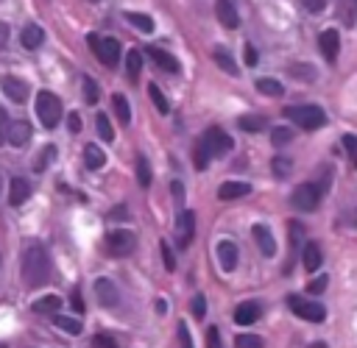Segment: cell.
<instances>
[{
    "instance_id": "cell-14",
    "label": "cell",
    "mask_w": 357,
    "mask_h": 348,
    "mask_svg": "<svg viewBox=\"0 0 357 348\" xmlns=\"http://www.w3.org/2000/svg\"><path fill=\"white\" fill-rule=\"evenodd\" d=\"M215 14H218L220 25L229 28V31H234V28L240 25V17H237V8L231 6V0H218V3H215Z\"/></svg>"
},
{
    "instance_id": "cell-19",
    "label": "cell",
    "mask_w": 357,
    "mask_h": 348,
    "mask_svg": "<svg viewBox=\"0 0 357 348\" xmlns=\"http://www.w3.org/2000/svg\"><path fill=\"white\" fill-rule=\"evenodd\" d=\"M248 192H251V184H245V181H226V184H220L218 198L220 200H234V198H243Z\"/></svg>"
},
{
    "instance_id": "cell-46",
    "label": "cell",
    "mask_w": 357,
    "mask_h": 348,
    "mask_svg": "<svg viewBox=\"0 0 357 348\" xmlns=\"http://www.w3.org/2000/svg\"><path fill=\"white\" fill-rule=\"evenodd\" d=\"M304 3V8L310 11V14H321L324 8H326V0H301Z\"/></svg>"
},
{
    "instance_id": "cell-16",
    "label": "cell",
    "mask_w": 357,
    "mask_h": 348,
    "mask_svg": "<svg viewBox=\"0 0 357 348\" xmlns=\"http://www.w3.org/2000/svg\"><path fill=\"white\" fill-rule=\"evenodd\" d=\"M251 234H254V239H257V245H259V251H262L265 256H273V253H276V239H273V234H271L268 226L257 223V226L251 228Z\"/></svg>"
},
{
    "instance_id": "cell-37",
    "label": "cell",
    "mask_w": 357,
    "mask_h": 348,
    "mask_svg": "<svg viewBox=\"0 0 357 348\" xmlns=\"http://www.w3.org/2000/svg\"><path fill=\"white\" fill-rule=\"evenodd\" d=\"M271 167H273V173H276L279 178H284V175H290V170H293V159H287V156H276V159L271 161Z\"/></svg>"
},
{
    "instance_id": "cell-23",
    "label": "cell",
    "mask_w": 357,
    "mask_h": 348,
    "mask_svg": "<svg viewBox=\"0 0 357 348\" xmlns=\"http://www.w3.org/2000/svg\"><path fill=\"white\" fill-rule=\"evenodd\" d=\"M84 164H86L89 170H100V167L106 164V153H103L98 145H86V148H84Z\"/></svg>"
},
{
    "instance_id": "cell-21",
    "label": "cell",
    "mask_w": 357,
    "mask_h": 348,
    "mask_svg": "<svg viewBox=\"0 0 357 348\" xmlns=\"http://www.w3.org/2000/svg\"><path fill=\"white\" fill-rule=\"evenodd\" d=\"M20 42H22V47L36 50V47L45 42V31H42L39 25H25V28H22V33H20Z\"/></svg>"
},
{
    "instance_id": "cell-6",
    "label": "cell",
    "mask_w": 357,
    "mask_h": 348,
    "mask_svg": "<svg viewBox=\"0 0 357 348\" xmlns=\"http://www.w3.org/2000/svg\"><path fill=\"white\" fill-rule=\"evenodd\" d=\"M287 306H290L293 315H298L301 320H310V323H321V320L326 317L324 303L310 301V298H301V295H290V298H287Z\"/></svg>"
},
{
    "instance_id": "cell-7",
    "label": "cell",
    "mask_w": 357,
    "mask_h": 348,
    "mask_svg": "<svg viewBox=\"0 0 357 348\" xmlns=\"http://www.w3.org/2000/svg\"><path fill=\"white\" fill-rule=\"evenodd\" d=\"M137 248V237L128 228H114L106 234V251L112 256H128Z\"/></svg>"
},
{
    "instance_id": "cell-29",
    "label": "cell",
    "mask_w": 357,
    "mask_h": 348,
    "mask_svg": "<svg viewBox=\"0 0 357 348\" xmlns=\"http://www.w3.org/2000/svg\"><path fill=\"white\" fill-rule=\"evenodd\" d=\"M257 89H259L262 95H271V97H279V95L284 92V86H282L276 78H259V81H257Z\"/></svg>"
},
{
    "instance_id": "cell-2",
    "label": "cell",
    "mask_w": 357,
    "mask_h": 348,
    "mask_svg": "<svg viewBox=\"0 0 357 348\" xmlns=\"http://www.w3.org/2000/svg\"><path fill=\"white\" fill-rule=\"evenodd\" d=\"M226 150H231V136L220 128H209L204 131V136L195 145V167L204 170L215 156H223Z\"/></svg>"
},
{
    "instance_id": "cell-13",
    "label": "cell",
    "mask_w": 357,
    "mask_h": 348,
    "mask_svg": "<svg viewBox=\"0 0 357 348\" xmlns=\"http://www.w3.org/2000/svg\"><path fill=\"white\" fill-rule=\"evenodd\" d=\"M218 262L226 273H231L237 267V245L231 239H220L218 242Z\"/></svg>"
},
{
    "instance_id": "cell-56",
    "label": "cell",
    "mask_w": 357,
    "mask_h": 348,
    "mask_svg": "<svg viewBox=\"0 0 357 348\" xmlns=\"http://www.w3.org/2000/svg\"><path fill=\"white\" fill-rule=\"evenodd\" d=\"M310 348H329V345H326V342H312Z\"/></svg>"
},
{
    "instance_id": "cell-43",
    "label": "cell",
    "mask_w": 357,
    "mask_h": 348,
    "mask_svg": "<svg viewBox=\"0 0 357 348\" xmlns=\"http://www.w3.org/2000/svg\"><path fill=\"white\" fill-rule=\"evenodd\" d=\"M159 248H162V259H165V267H167V270H176V259H173V251H170V245H167V242H162Z\"/></svg>"
},
{
    "instance_id": "cell-48",
    "label": "cell",
    "mask_w": 357,
    "mask_h": 348,
    "mask_svg": "<svg viewBox=\"0 0 357 348\" xmlns=\"http://www.w3.org/2000/svg\"><path fill=\"white\" fill-rule=\"evenodd\" d=\"M243 58H245V64H248V67H254V64H257V50H254L248 42H245V47H243Z\"/></svg>"
},
{
    "instance_id": "cell-33",
    "label": "cell",
    "mask_w": 357,
    "mask_h": 348,
    "mask_svg": "<svg viewBox=\"0 0 357 348\" xmlns=\"http://www.w3.org/2000/svg\"><path fill=\"white\" fill-rule=\"evenodd\" d=\"M148 95H151L153 106H156V109H159L162 114H167V111H170V103H167V97L162 95V89H159L156 84H151V86H148Z\"/></svg>"
},
{
    "instance_id": "cell-38",
    "label": "cell",
    "mask_w": 357,
    "mask_h": 348,
    "mask_svg": "<svg viewBox=\"0 0 357 348\" xmlns=\"http://www.w3.org/2000/svg\"><path fill=\"white\" fill-rule=\"evenodd\" d=\"M237 348H265V342H262V337H257V334H237Z\"/></svg>"
},
{
    "instance_id": "cell-47",
    "label": "cell",
    "mask_w": 357,
    "mask_h": 348,
    "mask_svg": "<svg viewBox=\"0 0 357 348\" xmlns=\"http://www.w3.org/2000/svg\"><path fill=\"white\" fill-rule=\"evenodd\" d=\"M206 348H223V342H220V334H218V329H209V331H206Z\"/></svg>"
},
{
    "instance_id": "cell-22",
    "label": "cell",
    "mask_w": 357,
    "mask_h": 348,
    "mask_svg": "<svg viewBox=\"0 0 357 348\" xmlns=\"http://www.w3.org/2000/svg\"><path fill=\"white\" fill-rule=\"evenodd\" d=\"M59 306H61V298L59 295H42L31 303V309L36 315H59Z\"/></svg>"
},
{
    "instance_id": "cell-54",
    "label": "cell",
    "mask_w": 357,
    "mask_h": 348,
    "mask_svg": "<svg viewBox=\"0 0 357 348\" xmlns=\"http://www.w3.org/2000/svg\"><path fill=\"white\" fill-rule=\"evenodd\" d=\"M73 309H75V312H84V301H81V292H78V290L73 292Z\"/></svg>"
},
{
    "instance_id": "cell-20",
    "label": "cell",
    "mask_w": 357,
    "mask_h": 348,
    "mask_svg": "<svg viewBox=\"0 0 357 348\" xmlns=\"http://www.w3.org/2000/svg\"><path fill=\"white\" fill-rule=\"evenodd\" d=\"M257 320H259V303L257 301H245L234 309V323L248 326V323H257Z\"/></svg>"
},
{
    "instance_id": "cell-36",
    "label": "cell",
    "mask_w": 357,
    "mask_h": 348,
    "mask_svg": "<svg viewBox=\"0 0 357 348\" xmlns=\"http://www.w3.org/2000/svg\"><path fill=\"white\" fill-rule=\"evenodd\" d=\"M53 156H56V148H53V145H47V148L33 159V170H36V173L47 170V164H50V159H53Z\"/></svg>"
},
{
    "instance_id": "cell-31",
    "label": "cell",
    "mask_w": 357,
    "mask_h": 348,
    "mask_svg": "<svg viewBox=\"0 0 357 348\" xmlns=\"http://www.w3.org/2000/svg\"><path fill=\"white\" fill-rule=\"evenodd\" d=\"M337 8H340L343 22L354 25V19H357V0H337Z\"/></svg>"
},
{
    "instance_id": "cell-4",
    "label": "cell",
    "mask_w": 357,
    "mask_h": 348,
    "mask_svg": "<svg viewBox=\"0 0 357 348\" xmlns=\"http://www.w3.org/2000/svg\"><path fill=\"white\" fill-rule=\"evenodd\" d=\"M284 117H290L298 128L304 131H312V128H321L326 122V111L321 106H287L284 109Z\"/></svg>"
},
{
    "instance_id": "cell-51",
    "label": "cell",
    "mask_w": 357,
    "mask_h": 348,
    "mask_svg": "<svg viewBox=\"0 0 357 348\" xmlns=\"http://www.w3.org/2000/svg\"><path fill=\"white\" fill-rule=\"evenodd\" d=\"M343 145H346L349 153H357V136H354V134H346V136H343Z\"/></svg>"
},
{
    "instance_id": "cell-8",
    "label": "cell",
    "mask_w": 357,
    "mask_h": 348,
    "mask_svg": "<svg viewBox=\"0 0 357 348\" xmlns=\"http://www.w3.org/2000/svg\"><path fill=\"white\" fill-rule=\"evenodd\" d=\"M318 200H321V187L312 181H304L293 189V206L298 212H312L318 206Z\"/></svg>"
},
{
    "instance_id": "cell-25",
    "label": "cell",
    "mask_w": 357,
    "mask_h": 348,
    "mask_svg": "<svg viewBox=\"0 0 357 348\" xmlns=\"http://www.w3.org/2000/svg\"><path fill=\"white\" fill-rule=\"evenodd\" d=\"M112 106H114V111H117V120H120L123 125H128V122H131V106H128L126 95H112Z\"/></svg>"
},
{
    "instance_id": "cell-35",
    "label": "cell",
    "mask_w": 357,
    "mask_h": 348,
    "mask_svg": "<svg viewBox=\"0 0 357 348\" xmlns=\"http://www.w3.org/2000/svg\"><path fill=\"white\" fill-rule=\"evenodd\" d=\"M137 181L139 187H151V164L145 156H137Z\"/></svg>"
},
{
    "instance_id": "cell-53",
    "label": "cell",
    "mask_w": 357,
    "mask_h": 348,
    "mask_svg": "<svg viewBox=\"0 0 357 348\" xmlns=\"http://www.w3.org/2000/svg\"><path fill=\"white\" fill-rule=\"evenodd\" d=\"M173 198H176V200H184V187H181V181H173Z\"/></svg>"
},
{
    "instance_id": "cell-42",
    "label": "cell",
    "mask_w": 357,
    "mask_h": 348,
    "mask_svg": "<svg viewBox=\"0 0 357 348\" xmlns=\"http://www.w3.org/2000/svg\"><path fill=\"white\" fill-rule=\"evenodd\" d=\"M92 345H95V348H120L117 340L109 337V334H95V337H92Z\"/></svg>"
},
{
    "instance_id": "cell-30",
    "label": "cell",
    "mask_w": 357,
    "mask_h": 348,
    "mask_svg": "<svg viewBox=\"0 0 357 348\" xmlns=\"http://www.w3.org/2000/svg\"><path fill=\"white\" fill-rule=\"evenodd\" d=\"M53 323H56L61 331H67V334H81V329H84L75 317H64V315H53Z\"/></svg>"
},
{
    "instance_id": "cell-3",
    "label": "cell",
    "mask_w": 357,
    "mask_h": 348,
    "mask_svg": "<svg viewBox=\"0 0 357 348\" xmlns=\"http://www.w3.org/2000/svg\"><path fill=\"white\" fill-rule=\"evenodd\" d=\"M33 109H36V117H39V122L45 128H56L59 125V120H61V100L53 92H47V89L36 92V106Z\"/></svg>"
},
{
    "instance_id": "cell-44",
    "label": "cell",
    "mask_w": 357,
    "mask_h": 348,
    "mask_svg": "<svg viewBox=\"0 0 357 348\" xmlns=\"http://www.w3.org/2000/svg\"><path fill=\"white\" fill-rule=\"evenodd\" d=\"M192 315H195V317H204V315H206V298H204V295H195V298H192Z\"/></svg>"
},
{
    "instance_id": "cell-34",
    "label": "cell",
    "mask_w": 357,
    "mask_h": 348,
    "mask_svg": "<svg viewBox=\"0 0 357 348\" xmlns=\"http://www.w3.org/2000/svg\"><path fill=\"white\" fill-rule=\"evenodd\" d=\"M95 128H98V134H100L103 142H112V139H114V131H112V122H109L106 114H98V117H95Z\"/></svg>"
},
{
    "instance_id": "cell-50",
    "label": "cell",
    "mask_w": 357,
    "mask_h": 348,
    "mask_svg": "<svg viewBox=\"0 0 357 348\" xmlns=\"http://www.w3.org/2000/svg\"><path fill=\"white\" fill-rule=\"evenodd\" d=\"M67 122H70V131H73V134H78V131H81V114H78V111H73Z\"/></svg>"
},
{
    "instance_id": "cell-41",
    "label": "cell",
    "mask_w": 357,
    "mask_h": 348,
    "mask_svg": "<svg viewBox=\"0 0 357 348\" xmlns=\"http://www.w3.org/2000/svg\"><path fill=\"white\" fill-rule=\"evenodd\" d=\"M293 139V131L290 128H271V142L273 145H287Z\"/></svg>"
},
{
    "instance_id": "cell-24",
    "label": "cell",
    "mask_w": 357,
    "mask_h": 348,
    "mask_svg": "<svg viewBox=\"0 0 357 348\" xmlns=\"http://www.w3.org/2000/svg\"><path fill=\"white\" fill-rule=\"evenodd\" d=\"M321 262H324L321 248H318L315 242H307V245H304V267H307L310 273H315V270L321 267Z\"/></svg>"
},
{
    "instance_id": "cell-49",
    "label": "cell",
    "mask_w": 357,
    "mask_h": 348,
    "mask_svg": "<svg viewBox=\"0 0 357 348\" xmlns=\"http://www.w3.org/2000/svg\"><path fill=\"white\" fill-rule=\"evenodd\" d=\"M324 287H326V276H318L315 281H310V284H307V290H310V292H321Z\"/></svg>"
},
{
    "instance_id": "cell-26",
    "label": "cell",
    "mask_w": 357,
    "mask_h": 348,
    "mask_svg": "<svg viewBox=\"0 0 357 348\" xmlns=\"http://www.w3.org/2000/svg\"><path fill=\"white\" fill-rule=\"evenodd\" d=\"M139 70H142V53L134 47V50H128V56H126V72H128L131 81H137Z\"/></svg>"
},
{
    "instance_id": "cell-10",
    "label": "cell",
    "mask_w": 357,
    "mask_h": 348,
    "mask_svg": "<svg viewBox=\"0 0 357 348\" xmlns=\"http://www.w3.org/2000/svg\"><path fill=\"white\" fill-rule=\"evenodd\" d=\"M95 295H98L100 306H106V309H112V306L120 303V292H117V287H114L112 278H98L95 281Z\"/></svg>"
},
{
    "instance_id": "cell-5",
    "label": "cell",
    "mask_w": 357,
    "mask_h": 348,
    "mask_svg": "<svg viewBox=\"0 0 357 348\" xmlns=\"http://www.w3.org/2000/svg\"><path fill=\"white\" fill-rule=\"evenodd\" d=\"M86 42H89V47H92V53L98 56L100 64L114 67V64L120 61V42H117L114 36H98V33H89Z\"/></svg>"
},
{
    "instance_id": "cell-52",
    "label": "cell",
    "mask_w": 357,
    "mask_h": 348,
    "mask_svg": "<svg viewBox=\"0 0 357 348\" xmlns=\"http://www.w3.org/2000/svg\"><path fill=\"white\" fill-rule=\"evenodd\" d=\"M6 125H8V114L0 109V142L6 139Z\"/></svg>"
},
{
    "instance_id": "cell-39",
    "label": "cell",
    "mask_w": 357,
    "mask_h": 348,
    "mask_svg": "<svg viewBox=\"0 0 357 348\" xmlns=\"http://www.w3.org/2000/svg\"><path fill=\"white\" fill-rule=\"evenodd\" d=\"M81 84H84V100H86V103H98V97H100L98 84H95L92 78H84Z\"/></svg>"
},
{
    "instance_id": "cell-40",
    "label": "cell",
    "mask_w": 357,
    "mask_h": 348,
    "mask_svg": "<svg viewBox=\"0 0 357 348\" xmlns=\"http://www.w3.org/2000/svg\"><path fill=\"white\" fill-rule=\"evenodd\" d=\"M290 75H296L298 81H315V70L307 67V64H293L290 67Z\"/></svg>"
},
{
    "instance_id": "cell-11",
    "label": "cell",
    "mask_w": 357,
    "mask_h": 348,
    "mask_svg": "<svg viewBox=\"0 0 357 348\" xmlns=\"http://www.w3.org/2000/svg\"><path fill=\"white\" fill-rule=\"evenodd\" d=\"M192 234H195V214L190 209H184L176 220V237H178V245H190L192 242Z\"/></svg>"
},
{
    "instance_id": "cell-9",
    "label": "cell",
    "mask_w": 357,
    "mask_h": 348,
    "mask_svg": "<svg viewBox=\"0 0 357 348\" xmlns=\"http://www.w3.org/2000/svg\"><path fill=\"white\" fill-rule=\"evenodd\" d=\"M31 139V122H25V120H8V125H6V142L8 145H14V148H22L25 142Z\"/></svg>"
},
{
    "instance_id": "cell-32",
    "label": "cell",
    "mask_w": 357,
    "mask_h": 348,
    "mask_svg": "<svg viewBox=\"0 0 357 348\" xmlns=\"http://www.w3.org/2000/svg\"><path fill=\"white\" fill-rule=\"evenodd\" d=\"M237 125H240L243 131H262V128H265V117H259V114H245V117L237 120Z\"/></svg>"
},
{
    "instance_id": "cell-12",
    "label": "cell",
    "mask_w": 357,
    "mask_h": 348,
    "mask_svg": "<svg viewBox=\"0 0 357 348\" xmlns=\"http://www.w3.org/2000/svg\"><path fill=\"white\" fill-rule=\"evenodd\" d=\"M3 92H6V97L8 100H14V103H25V97H28V84L22 81V78H14V75H6L3 78Z\"/></svg>"
},
{
    "instance_id": "cell-27",
    "label": "cell",
    "mask_w": 357,
    "mask_h": 348,
    "mask_svg": "<svg viewBox=\"0 0 357 348\" xmlns=\"http://www.w3.org/2000/svg\"><path fill=\"white\" fill-rule=\"evenodd\" d=\"M126 19H128L134 28H139L142 33H151V31H153V19H151L148 14H139V11H128V14H126Z\"/></svg>"
},
{
    "instance_id": "cell-17",
    "label": "cell",
    "mask_w": 357,
    "mask_h": 348,
    "mask_svg": "<svg viewBox=\"0 0 357 348\" xmlns=\"http://www.w3.org/2000/svg\"><path fill=\"white\" fill-rule=\"evenodd\" d=\"M148 56L165 70V72H178L181 70V64H178V58L176 56H170L167 50H162V47H148Z\"/></svg>"
},
{
    "instance_id": "cell-55",
    "label": "cell",
    "mask_w": 357,
    "mask_h": 348,
    "mask_svg": "<svg viewBox=\"0 0 357 348\" xmlns=\"http://www.w3.org/2000/svg\"><path fill=\"white\" fill-rule=\"evenodd\" d=\"M8 42V25L6 22H0V47Z\"/></svg>"
},
{
    "instance_id": "cell-45",
    "label": "cell",
    "mask_w": 357,
    "mask_h": 348,
    "mask_svg": "<svg viewBox=\"0 0 357 348\" xmlns=\"http://www.w3.org/2000/svg\"><path fill=\"white\" fill-rule=\"evenodd\" d=\"M178 340H181V348H195V345H192V337H190L187 323H178Z\"/></svg>"
},
{
    "instance_id": "cell-57",
    "label": "cell",
    "mask_w": 357,
    "mask_h": 348,
    "mask_svg": "<svg viewBox=\"0 0 357 348\" xmlns=\"http://www.w3.org/2000/svg\"><path fill=\"white\" fill-rule=\"evenodd\" d=\"M354 167H357V161H354Z\"/></svg>"
},
{
    "instance_id": "cell-1",
    "label": "cell",
    "mask_w": 357,
    "mask_h": 348,
    "mask_svg": "<svg viewBox=\"0 0 357 348\" xmlns=\"http://www.w3.org/2000/svg\"><path fill=\"white\" fill-rule=\"evenodd\" d=\"M47 278H50V256L39 242H33L22 253V281L25 287H42Z\"/></svg>"
},
{
    "instance_id": "cell-28",
    "label": "cell",
    "mask_w": 357,
    "mask_h": 348,
    "mask_svg": "<svg viewBox=\"0 0 357 348\" xmlns=\"http://www.w3.org/2000/svg\"><path fill=\"white\" fill-rule=\"evenodd\" d=\"M212 56H215V61H218V67H220V70H226L229 75H237V64H234V58H231L223 47H215V53H212Z\"/></svg>"
},
{
    "instance_id": "cell-15",
    "label": "cell",
    "mask_w": 357,
    "mask_h": 348,
    "mask_svg": "<svg viewBox=\"0 0 357 348\" xmlns=\"http://www.w3.org/2000/svg\"><path fill=\"white\" fill-rule=\"evenodd\" d=\"M318 42H321L324 58H326V61H335V58H337V50H340V36H337V31H335V28H326V31L318 36Z\"/></svg>"
},
{
    "instance_id": "cell-18",
    "label": "cell",
    "mask_w": 357,
    "mask_h": 348,
    "mask_svg": "<svg viewBox=\"0 0 357 348\" xmlns=\"http://www.w3.org/2000/svg\"><path fill=\"white\" fill-rule=\"evenodd\" d=\"M31 198V184L25 178H11V187H8V203L11 206H20Z\"/></svg>"
}]
</instances>
